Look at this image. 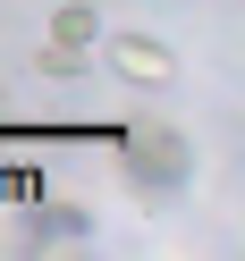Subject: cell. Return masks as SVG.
Returning <instances> with one entry per match:
<instances>
[{
    "instance_id": "cell-1",
    "label": "cell",
    "mask_w": 245,
    "mask_h": 261,
    "mask_svg": "<svg viewBox=\"0 0 245 261\" xmlns=\"http://www.w3.org/2000/svg\"><path fill=\"white\" fill-rule=\"evenodd\" d=\"M119 152H127V177H136V186H186L194 177V143L177 135V126H161V118H136L119 135Z\"/></svg>"
},
{
    "instance_id": "cell-2",
    "label": "cell",
    "mask_w": 245,
    "mask_h": 261,
    "mask_svg": "<svg viewBox=\"0 0 245 261\" xmlns=\"http://www.w3.org/2000/svg\"><path fill=\"white\" fill-rule=\"evenodd\" d=\"M102 42H110V68H119L127 85H144V93H169V85H177V51H169L161 34H144V25H110Z\"/></svg>"
},
{
    "instance_id": "cell-3",
    "label": "cell",
    "mask_w": 245,
    "mask_h": 261,
    "mask_svg": "<svg viewBox=\"0 0 245 261\" xmlns=\"http://www.w3.org/2000/svg\"><path fill=\"white\" fill-rule=\"evenodd\" d=\"M93 42H102V9L93 0H59L51 9V42H42V76H76Z\"/></svg>"
},
{
    "instance_id": "cell-4",
    "label": "cell",
    "mask_w": 245,
    "mask_h": 261,
    "mask_svg": "<svg viewBox=\"0 0 245 261\" xmlns=\"http://www.w3.org/2000/svg\"><path fill=\"white\" fill-rule=\"evenodd\" d=\"M85 236H93V211H85V202H76V211H68V202L34 211V244H85Z\"/></svg>"
}]
</instances>
